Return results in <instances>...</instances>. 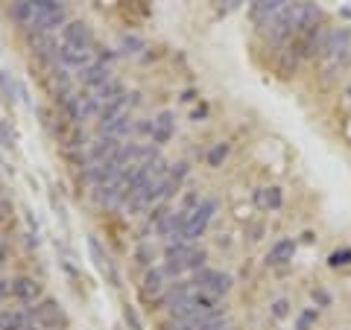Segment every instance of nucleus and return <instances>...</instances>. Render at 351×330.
<instances>
[{
	"instance_id": "obj_1",
	"label": "nucleus",
	"mask_w": 351,
	"mask_h": 330,
	"mask_svg": "<svg viewBox=\"0 0 351 330\" xmlns=\"http://www.w3.org/2000/svg\"><path fill=\"white\" fill-rule=\"evenodd\" d=\"M299 15H302V0H293V3L284 6L278 15L269 18L267 38L276 41V44H284V41L295 38V29H299Z\"/></svg>"
},
{
	"instance_id": "obj_2",
	"label": "nucleus",
	"mask_w": 351,
	"mask_h": 330,
	"mask_svg": "<svg viewBox=\"0 0 351 330\" xmlns=\"http://www.w3.org/2000/svg\"><path fill=\"white\" fill-rule=\"evenodd\" d=\"M59 6H64L62 0H18V3H12V21L18 27L32 29L44 15L56 12Z\"/></svg>"
},
{
	"instance_id": "obj_3",
	"label": "nucleus",
	"mask_w": 351,
	"mask_h": 330,
	"mask_svg": "<svg viewBox=\"0 0 351 330\" xmlns=\"http://www.w3.org/2000/svg\"><path fill=\"white\" fill-rule=\"evenodd\" d=\"M27 313L32 316V322H36L41 330H64V325H68L62 304L53 301V299H41L36 304H29Z\"/></svg>"
},
{
	"instance_id": "obj_4",
	"label": "nucleus",
	"mask_w": 351,
	"mask_h": 330,
	"mask_svg": "<svg viewBox=\"0 0 351 330\" xmlns=\"http://www.w3.org/2000/svg\"><path fill=\"white\" fill-rule=\"evenodd\" d=\"M214 211H217V202L214 199H205V202H199V207L191 214V219H188V225L182 228V234L176 237L179 243H196L202 234H205V228H208V223H211V216H214Z\"/></svg>"
},
{
	"instance_id": "obj_5",
	"label": "nucleus",
	"mask_w": 351,
	"mask_h": 330,
	"mask_svg": "<svg viewBox=\"0 0 351 330\" xmlns=\"http://www.w3.org/2000/svg\"><path fill=\"white\" fill-rule=\"evenodd\" d=\"M64 47H76V50H94V32L85 21H68L62 27V41Z\"/></svg>"
},
{
	"instance_id": "obj_6",
	"label": "nucleus",
	"mask_w": 351,
	"mask_h": 330,
	"mask_svg": "<svg viewBox=\"0 0 351 330\" xmlns=\"http://www.w3.org/2000/svg\"><path fill=\"white\" fill-rule=\"evenodd\" d=\"M193 287L208 292V295H214V299H219V295H226L228 290H232V278L223 275V272H214V269H199L196 272Z\"/></svg>"
},
{
	"instance_id": "obj_7",
	"label": "nucleus",
	"mask_w": 351,
	"mask_h": 330,
	"mask_svg": "<svg viewBox=\"0 0 351 330\" xmlns=\"http://www.w3.org/2000/svg\"><path fill=\"white\" fill-rule=\"evenodd\" d=\"M123 147V140H117L112 135H100L94 144H88V164H103V161H112L117 155V149Z\"/></svg>"
},
{
	"instance_id": "obj_8",
	"label": "nucleus",
	"mask_w": 351,
	"mask_h": 330,
	"mask_svg": "<svg viewBox=\"0 0 351 330\" xmlns=\"http://www.w3.org/2000/svg\"><path fill=\"white\" fill-rule=\"evenodd\" d=\"M120 175H123V167L112 158V161H103V164H91V167L85 170V179L91 181L94 187H106V184H112L117 181Z\"/></svg>"
},
{
	"instance_id": "obj_9",
	"label": "nucleus",
	"mask_w": 351,
	"mask_h": 330,
	"mask_svg": "<svg viewBox=\"0 0 351 330\" xmlns=\"http://www.w3.org/2000/svg\"><path fill=\"white\" fill-rule=\"evenodd\" d=\"M287 3H293V0H252L249 18L255 21L258 27H267V24H269V18H272V15H278Z\"/></svg>"
},
{
	"instance_id": "obj_10",
	"label": "nucleus",
	"mask_w": 351,
	"mask_h": 330,
	"mask_svg": "<svg viewBox=\"0 0 351 330\" xmlns=\"http://www.w3.org/2000/svg\"><path fill=\"white\" fill-rule=\"evenodd\" d=\"M88 251H91V257H94V263H97V269H100L106 278L114 283V287H120V275H117V269H114L112 257H108L106 251H103L100 240H97V237H88Z\"/></svg>"
},
{
	"instance_id": "obj_11",
	"label": "nucleus",
	"mask_w": 351,
	"mask_h": 330,
	"mask_svg": "<svg viewBox=\"0 0 351 330\" xmlns=\"http://www.w3.org/2000/svg\"><path fill=\"white\" fill-rule=\"evenodd\" d=\"M108 79H112V71H108L106 62H91L88 68L80 71V85L85 88V91H94V88H100Z\"/></svg>"
},
{
	"instance_id": "obj_12",
	"label": "nucleus",
	"mask_w": 351,
	"mask_h": 330,
	"mask_svg": "<svg viewBox=\"0 0 351 330\" xmlns=\"http://www.w3.org/2000/svg\"><path fill=\"white\" fill-rule=\"evenodd\" d=\"M12 299H18L21 304H36L41 299V283L36 278H15L12 281Z\"/></svg>"
},
{
	"instance_id": "obj_13",
	"label": "nucleus",
	"mask_w": 351,
	"mask_h": 330,
	"mask_svg": "<svg viewBox=\"0 0 351 330\" xmlns=\"http://www.w3.org/2000/svg\"><path fill=\"white\" fill-rule=\"evenodd\" d=\"M32 56L41 62H59V44L53 36H29Z\"/></svg>"
},
{
	"instance_id": "obj_14",
	"label": "nucleus",
	"mask_w": 351,
	"mask_h": 330,
	"mask_svg": "<svg viewBox=\"0 0 351 330\" xmlns=\"http://www.w3.org/2000/svg\"><path fill=\"white\" fill-rule=\"evenodd\" d=\"M56 103H59V112H62V117L68 120V123H73V126L85 123V117H82V97L80 94H62V97H56Z\"/></svg>"
},
{
	"instance_id": "obj_15",
	"label": "nucleus",
	"mask_w": 351,
	"mask_h": 330,
	"mask_svg": "<svg viewBox=\"0 0 351 330\" xmlns=\"http://www.w3.org/2000/svg\"><path fill=\"white\" fill-rule=\"evenodd\" d=\"M331 56L339 62V64H346L348 56H351V29L348 27H339L331 32Z\"/></svg>"
},
{
	"instance_id": "obj_16",
	"label": "nucleus",
	"mask_w": 351,
	"mask_h": 330,
	"mask_svg": "<svg viewBox=\"0 0 351 330\" xmlns=\"http://www.w3.org/2000/svg\"><path fill=\"white\" fill-rule=\"evenodd\" d=\"M94 50H76V47H64V44H59V64H64V68H76L82 71L88 68L94 59H91Z\"/></svg>"
},
{
	"instance_id": "obj_17",
	"label": "nucleus",
	"mask_w": 351,
	"mask_h": 330,
	"mask_svg": "<svg viewBox=\"0 0 351 330\" xmlns=\"http://www.w3.org/2000/svg\"><path fill=\"white\" fill-rule=\"evenodd\" d=\"M68 24V9L64 6H59L56 12H50V15H44L36 27L29 29V36H53V29H59V27H64Z\"/></svg>"
},
{
	"instance_id": "obj_18",
	"label": "nucleus",
	"mask_w": 351,
	"mask_h": 330,
	"mask_svg": "<svg viewBox=\"0 0 351 330\" xmlns=\"http://www.w3.org/2000/svg\"><path fill=\"white\" fill-rule=\"evenodd\" d=\"M173 129H176V117L173 112H161L156 120H152V144L161 147V144H167V140L173 138Z\"/></svg>"
},
{
	"instance_id": "obj_19",
	"label": "nucleus",
	"mask_w": 351,
	"mask_h": 330,
	"mask_svg": "<svg viewBox=\"0 0 351 330\" xmlns=\"http://www.w3.org/2000/svg\"><path fill=\"white\" fill-rule=\"evenodd\" d=\"M100 135H112L117 140H126L129 135H135V120H132V114H120L117 120H112V123L100 126Z\"/></svg>"
},
{
	"instance_id": "obj_20",
	"label": "nucleus",
	"mask_w": 351,
	"mask_h": 330,
	"mask_svg": "<svg viewBox=\"0 0 351 330\" xmlns=\"http://www.w3.org/2000/svg\"><path fill=\"white\" fill-rule=\"evenodd\" d=\"M164 281H167V272L164 269H149L144 278V287H141V295L144 299H158L164 292Z\"/></svg>"
},
{
	"instance_id": "obj_21",
	"label": "nucleus",
	"mask_w": 351,
	"mask_h": 330,
	"mask_svg": "<svg viewBox=\"0 0 351 330\" xmlns=\"http://www.w3.org/2000/svg\"><path fill=\"white\" fill-rule=\"evenodd\" d=\"M293 255H295V243H293V240H278V243L269 249L267 263H269V266H284V263L293 260Z\"/></svg>"
},
{
	"instance_id": "obj_22",
	"label": "nucleus",
	"mask_w": 351,
	"mask_h": 330,
	"mask_svg": "<svg viewBox=\"0 0 351 330\" xmlns=\"http://www.w3.org/2000/svg\"><path fill=\"white\" fill-rule=\"evenodd\" d=\"M50 85H53V91H56V97H62V94H73V91H71V88H73L71 68H64V64L53 68V71H50Z\"/></svg>"
},
{
	"instance_id": "obj_23",
	"label": "nucleus",
	"mask_w": 351,
	"mask_h": 330,
	"mask_svg": "<svg viewBox=\"0 0 351 330\" xmlns=\"http://www.w3.org/2000/svg\"><path fill=\"white\" fill-rule=\"evenodd\" d=\"M255 202L261 207H267V211H278V207L284 205V196L278 187H261V190L255 193Z\"/></svg>"
},
{
	"instance_id": "obj_24",
	"label": "nucleus",
	"mask_w": 351,
	"mask_h": 330,
	"mask_svg": "<svg viewBox=\"0 0 351 330\" xmlns=\"http://www.w3.org/2000/svg\"><path fill=\"white\" fill-rule=\"evenodd\" d=\"M94 97H97V100H100V105H106V103H112V100H117V97H123L126 91H123V85H120L117 79H114V76H112V79H108V82H103L100 88H94V91H91Z\"/></svg>"
},
{
	"instance_id": "obj_25",
	"label": "nucleus",
	"mask_w": 351,
	"mask_h": 330,
	"mask_svg": "<svg viewBox=\"0 0 351 330\" xmlns=\"http://www.w3.org/2000/svg\"><path fill=\"white\" fill-rule=\"evenodd\" d=\"M126 105H129V94L117 97V100H112V103H106L103 112H100V126L112 123V120H117L120 114H126Z\"/></svg>"
},
{
	"instance_id": "obj_26",
	"label": "nucleus",
	"mask_w": 351,
	"mask_h": 330,
	"mask_svg": "<svg viewBox=\"0 0 351 330\" xmlns=\"http://www.w3.org/2000/svg\"><path fill=\"white\" fill-rule=\"evenodd\" d=\"M147 44H144V38H138V36H123L120 38V50L117 53H123V56H138L141 50H144Z\"/></svg>"
},
{
	"instance_id": "obj_27",
	"label": "nucleus",
	"mask_w": 351,
	"mask_h": 330,
	"mask_svg": "<svg viewBox=\"0 0 351 330\" xmlns=\"http://www.w3.org/2000/svg\"><path fill=\"white\" fill-rule=\"evenodd\" d=\"M205 257H208V255H205V249H196V246H193V249H191V255L184 257V269H196V272H199V269L205 266Z\"/></svg>"
},
{
	"instance_id": "obj_28",
	"label": "nucleus",
	"mask_w": 351,
	"mask_h": 330,
	"mask_svg": "<svg viewBox=\"0 0 351 330\" xmlns=\"http://www.w3.org/2000/svg\"><path fill=\"white\" fill-rule=\"evenodd\" d=\"M226 155H228V144H217L211 152H208V164H211V167H219V164L226 161Z\"/></svg>"
},
{
	"instance_id": "obj_29",
	"label": "nucleus",
	"mask_w": 351,
	"mask_h": 330,
	"mask_svg": "<svg viewBox=\"0 0 351 330\" xmlns=\"http://www.w3.org/2000/svg\"><path fill=\"white\" fill-rule=\"evenodd\" d=\"M0 91H3V97H6V103H15V82L9 79V76L0 71Z\"/></svg>"
},
{
	"instance_id": "obj_30",
	"label": "nucleus",
	"mask_w": 351,
	"mask_h": 330,
	"mask_svg": "<svg viewBox=\"0 0 351 330\" xmlns=\"http://www.w3.org/2000/svg\"><path fill=\"white\" fill-rule=\"evenodd\" d=\"M135 260L141 263V266H149V263H152V246L141 243V246L135 249Z\"/></svg>"
},
{
	"instance_id": "obj_31",
	"label": "nucleus",
	"mask_w": 351,
	"mask_h": 330,
	"mask_svg": "<svg viewBox=\"0 0 351 330\" xmlns=\"http://www.w3.org/2000/svg\"><path fill=\"white\" fill-rule=\"evenodd\" d=\"M123 322H126V325H129L132 330H144V325H141V318H138V313H135V310H132V307H129V304L123 307Z\"/></svg>"
},
{
	"instance_id": "obj_32",
	"label": "nucleus",
	"mask_w": 351,
	"mask_h": 330,
	"mask_svg": "<svg viewBox=\"0 0 351 330\" xmlns=\"http://www.w3.org/2000/svg\"><path fill=\"white\" fill-rule=\"evenodd\" d=\"M351 263V249H346V251H334L331 255V266L337 269V266H348Z\"/></svg>"
},
{
	"instance_id": "obj_33",
	"label": "nucleus",
	"mask_w": 351,
	"mask_h": 330,
	"mask_svg": "<svg viewBox=\"0 0 351 330\" xmlns=\"http://www.w3.org/2000/svg\"><path fill=\"white\" fill-rule=\"evenodd\" d=\"M313 322H316V310H304L299 318V330H311Z\"/></svg>"
},
{
	"instance_id": "obj_34",
	"label": "nucleus",
	"mask_w": 351,
	"mask_h": 330,
	"mask_svg": "<svg viewBox=\"0 0 351 330\" xmlns=\"http://www.w3.org/2000/svg\"><path fill=\"white\" fill-rule=\"evenodd\" d=\"M287 307H290V304H287V301H284V299H281V301H276V304H272V316H276V318H284V316H287V313H290V310H287Z\"/></svg>"
},
{
	"instance_id": "obj_35",
	"label": "nucleus",
	"mask_w": 351,
	"mask_h": 330,
	"mask_svg": "<svg viewBox=\"0 0 351 330\" xmlns=\"http://www.w3.org/2000/svg\"><path fill=\"white\" fill-rule=\"evenodd\" d=\"M313 301H319V304H328V301H331V299H328V292H322V290H316V292H313Z\"/></svg>"
},
{
	"instance_id": "obj_36",
	"label": "nucleus",
	"mask_w": 351,
	"mask_h": 330,
	"mask_svg": "<svg viewBox=\"0 0 351 330\" xmlns=\"http://www.w3.org/2000/svg\"><path fill=\"white\" fill-rule=\"evenodd\" d=\"M205 114H208V108H205V105H199V108H196V112H193V120H202Z\"/></svg>"
},
{
	"instance_id": "obj_37",
	"label": "nucleus",
	"mask_w": 351,
	"mask_h": 330,
	"mask_svg": "<svg viewBox=\"0 0 351 330\" xmlns=\"http://www.w3.org/2000/svg\"><path fill=\"white\" fill-rule=\"evenodd\" d=\"M223 330H232V327H223Z\"/></svg>"
}]
</instances>
